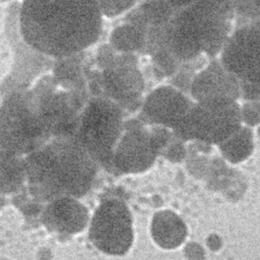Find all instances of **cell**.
Segmentation results:
<instances>
[{
	"label": "cell",
	"mask_w": 260,
	"mask_h": 260,
	"mask_svg": "<svg viewBox=\"0 0 260 260\" xmlns=\"http://www.w3.org/2000/svg\"><path fill=\"white\" fill-rule=\"evenodd\" d=\"M24 167L34 194L51 201L83 195L95 174V159L77 139L68 136L29 153Z\"/></svg>",
	"instance_id": "7a4b0ae2"
},
{
	"label": "cell",
	"mask_w": 260,
	"mask_h": 260,
	"mask_svg": "<svg viewBox=\"0 0 260 260\" xmlns=\"http://www.w3.org/2000/svg\"><path fill=\"white\" fill-rule=\"evenodd\" d=\"M253 134L247 127L241 126L229 138L218 144L222 155L232 162L245 160L253 151Z\"/></svg>",
	"instance_id": "9a60e30c"
},
{
	"label": "cell",
	"mask_w": 260,
	"mask_h": 260,
	"mask_svg": "<svg viewBox=\"0 0 260 260\" xmlns=\"http://www.w3.org/2000/svg\"><path fill=\"white\" fill-rule=\"evenodd\" d=\"M150 132L140 125H133L121 135L113 155V165L124 173L147 170L158 151L170 138L168 131Z\"/></svg>",
	"instance_id": "ba28073f"
},
{
	"label": "cell",
	"mask_w": 260,
	"mask_h": 260,
	"mask_svg": "<svg viewBox=\"0 0 260 260\" xmlns=\"http://www.w3.org/2000/svg\"><path fill=\"white\" fill-rule=\"evenodd\" d=\"M193 101L174 86H160L145 100L143 114L153 124L175 130L186 118Z\"/></svg>",
	"instance_id": "9c48e42d"
},
{
	"label": "cell",
	"mask_w": 260,
	"mask_h": 260,
	"mask_svg": "<svg viewBox=\"0 0 260 260\" xmlns=\"http://www.w3.org/2000/svg\"><path fill=\"white\" fill-rule=\"evenodd\" d=\"M103 16L93 0H22L18 32L39 54L70 57L95 43Z\"/></svg>",
	"instance_id": "6da1fadb"
},
{
	"label": "cell",
	"mask_w": 260,
	"mask_h": 260,
	"mask_svg": "<svg viewBox=\"0 0 260 260\" xmlns=\"http://www.w3.org/2000/svg\"><path fill=\"white\" fill-rule=\"evenodd\" d=\"M190 94L194 101L213 96L237 100L241 96L240 82L222 63L214 62L194 76Z\"/></svg>",
	"instance_id": "30bf717a"
},
{
	"label": "cell",
	"mask_w": 260,
	"mask_h": 260,
	"mask_svg": "<svg viewBox=\"0 0 260 260\" xmlns=\"http://www.w3.org/2000/svg\"><path fill=\"white\" fill-rule=\"evenodd\" d=\"M147 28L126 22L117 26L111 34L110 42L113 49L122 53H132L145 49Z\"/></svg>",
	"instance_id": "5bb4252c"
},
{
	"label": "cell",
	"mask_w": 260,
	"mask_h": 260,
	"mask_svg": "<svg viewBox=\"0 0 260 260\" xmlns=\"http://www.w3.org/2000/svg\"><path fill=\"white\" fill-rule=\"evenodd\" d=\"M122 129V113L118 105L107 100H95L82 114L77 140L95 161L113 164Z\"/></svg>",
	"instance_id": "5b68a950"
},
{
	"label": "cell",
	"mask_w": 260,
	"mask_h": 260,
	"mask_svg": "<svg viewBox=\"0 0 260 260\" xmlns=\"http://www.w3.org/2000/svg\"><path fill=\"white\" fill-rule=\"evenodd\" d=\"M242 112L237 100L225 96L194 101L183 122L173 130L182 140L198 139L218 145L242 126Z\"/></svg>",
	"instance_id": "277c9868"
},
{
	"label": "cell",
	"mask_w": 260,
	"mask_h": 260,
	"mask_svg": "<svg viewBox=\"0 0 260 260\" xmlns=\"http://www.w3.org/2000/svg\"><path fill=\"white\" fill-rule=\"evenodd\" d=\"M222 64L240 82L241 96L260 100V28L237 31L223 48Z\"/></svg>",
	"instance_id": "8992f818"
},
{
	"label": "cell",
	"mask_w": 260,
	"mask_h": 260,
	"mask_svg": "<svg viewBox=\"0 0 260 260\" xmlns=\"http://www.w3.org/2000/svg\"><path fill=\"white\" fill-rule=\"evenodd\" d=\"M88 211L75 197H60L51 201L44 213L46 226L62 235L82 232L88 223Z\"/></svg>",
	"instance_id": "8fae6325"
},
{
	"label": "cell",
	"mask_w": 260,
	"mask_h": 260,
	"mask_svg": "<svg viewBox=\"0 0 260 260\" xmlns=\"http://www.w3.org/2000/svg\"><path fill=\"white\" fill-rule=\"evenodd\" d=\"M88 236L105 254H126L133 243V221L127 205L117 199L101 203L89 222Z\"/></svg>",
	"instance_id": "52a82bcc"
},
{
	"label": "cell",
	"mask_w": 260,
	"mask_h": 260,
	"mask_svg": "<svg viewBox=\"0 0 260 260\" xmlns=\"http://www.w3.org/2000/svg\"><path fill=\"white\" fill-rule=\"evenodd\" d=\"M150 232L155 244L164 249L179 247L187 235L185 223L171 210H161L153 215Z\"/></svg>",
	"instance_id": "4fadbf2b"
},
{
	"label": "cell",
	"mask_w": 260,
	"mask_h": 260,
	"mask_svg": "<svg viewBox=\"0 0 260 260\" xmlns=\"http://www.w3.org/2000/svg\"><path fill=\"white\" fill-rule=\"evenodd\" d=\"M104 16L115 17L128 11L137 0H93Z\"/></svg>",
	"instance_id": "e0dca14e"
},
{
	"label": "cell",
	"mask_w": 260,
	"mask_h": 260,
	"mask_svg": "<svg viewBox=\"0 0 260 260\" xmlns=\"http://www.w3.org/2000/svg\"><path fill=\"white\" fill-rule=\"evenodd\" d=\"M258 102H259V103H260V100H259V101H258Z\"/></svg>",
	"instance_id": "ac0fdd59"
},
{
	"label": "cell",
	"mask_w": 260,
	"mask_h": 260,
	"mask_svg": "<svg viewBox=\"0 0 260 260\" xmlns=\"http://www.w3.org/2000/svg\"><path fill=\"white\" fill-rule=\"evenodd\" d=\"M24 177L25 167L19 155L0 147V191L15 190Z\"/></svg>",
	"instance_id": "2e32d148"
},
{
	"label": "cell",
	"mask_w": 260,
	"mask_h": 260,
	"mask_svg": "<svg viewBox=\"0 0 260 260\" xmlns=\"http://www.w3.org/2000/svg\"><path fill=\"white\" fill-rule=\"evenodd\" d=\"M103 79L107 91L116 100L132 101L143 90V78L134 64L115 63L104 71Z\"/></svg>",
	"instance_id": "7c38bea8"
},
{
	"label": "cell",
	"mask_w": 260,
	"mask_h": 260,
	"mask_svg": "<svg viewBox=\"0 0 260 260\" xmlns=\"http://www.w3.org/2000/svg\"><path fill=\"white\" fill-rule=\"evenodd\" d=\"M28 93H15L0 109V147L16 154H29L50 132L39 102Z\"/></svg>",
	"instance_id": "3957f363"
}]
</instances>
